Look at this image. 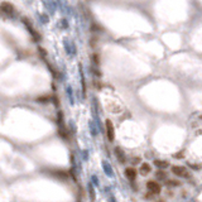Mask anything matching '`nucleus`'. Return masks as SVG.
Returning a JSON list of instances; mask_svg holds the SVG:
<instances>
[{
  "label": "nucleus",
  "mask_w": 202,
  "mask_h": 202,
  "mask_svg": "<svg viewBox=\"0 0 202 202\" xmlns=\"http://www.w3.org/2000/svg\"><path fill=\"white\" fill-rule=\"evenodd\" d=\"M172 172L179 177H185V178H189V172L187 171V168L182 167V166H173L172 167Z\"/></svg>",
  "instance_id": "nucleus-1"
},
{
  "label": "nucleus",
  "mask_w": 202,
  "mask_h": 202,
  "mask_svg": "<svg viewBox=\"0 0 202 202\" xmlns=\"http://www.w3.org/2000/svg\"><path fill=\"white\" fill-rule=\"evenodd\" d=\"M147 188L149 192L154 193V195H158L159 192H161V185H159L158 182H155V181H149V182L147 183Z\"/></svg>",
  "instance_id": "nucleus-2"
},
{
  "label": "nucleus",
  "mask_w": 202,
  "mask_h": 202,
  "mask_svg": "<svg viewBox=\"0 0 202 202\" xmlns=\"http://www.w3.org/2000/svg\"><path fill=\"white\" fill-rule=\"evenodd\" d=\"M106 134H108L109 140L112 142L114 138H115V130H114V124L110 119L106 120Z\"/></svg>",
  "instance_id": "nucleus-3"
},
{
  "label": "nucleus",
  "mask_w": 202,
  "mask_h": 202,
  "mask_svg": "<svg viewBox=\"0 0 202 202\" xmlns=\"http://www.w3.org/2000/svg\"><path fill=\"white\" fill-rule=\"evenodd\" d=\"M23 22H24V24L28 27V30H29L30 33H32V36H33L34 40H39V39H40V36H39V33H38V32H36V29L33 28V25H32V24L28 22V19H27V18H24V19H23Z\"/></svg>",
  "instance_id": "nucleus-4"
},
{
  "label": "nucleus",
  "mask_w": 202,
  "mask_h": 202,
  "mask_svg": "<svg viewBox=\"0 0 202 202\" xmlns=\"http://www.w3.org/2000/svg\"><path fill=\"white\" fill-rule=\"evenodd\" d=\"M0 9H2V12H4V13L8 14V15L13 14V12H14L13 5H12V4H9V3H5V2L0 4Z\"/></svg>",
  "instance_id": "nucleus-5"
},
{
  "label": "nucleus",
  "mask_w": 202,
  "mask_h": 202,
  "mask_svg": "<svg viewBox=\"0 0 202 202\" xmlns=\"http://www.w3.org/2000/svg\"><path fill=\"white\" fill-rule=\"evenodd\" d=\"M125 176L129 178L130 181H134L135 179V177H136V171L134 168H131V167H129V168H126L125 169Z\"/></svg>",
  "instance_id": "nucleus-6"
},
{
  "label": "nucleus",
  "mask_w": 202,
  "mask_h": 202,
  "mask_svg": "<svg viewBox=\"0 0 202 202\" xmlns=\"http://www.w3.org/2000/svg\"><path fill=\"white\" fill-rule=\"evenodd\" d=\"M154 164L161 168V169H164V168H168L169 167V163L167 161H159V159H157V161H154Z\"/></svg>",
  "instance_id": "nucleus-7"
},
{
  "label": "nucleus",
  "mask_w": 202,
  "mask_h": 202,
  "mask_svg": "<svg viewBox=\"0 0 202 202\" xmlns=\"http://www.w3.org/2000/svg\"><path fill=\"white\" fill-rule=\"evenodd\" d=\"M151 172V166L148 164V163H143L142 166H140V173L143 174V176H145V174H148Z\"/></svg>",
  "instance_id": "nucleus-8"
},
{
  "label": "nucleus",
  "mask_w": 202,
  "mask_h": 202,
  "mask_svg": "<svg viewBox=\"0 0 202 202\" xmlns=\"http://www.w3.org/2000/svg\"><path fill=\"white\" fill-rule=\"evenodd\" d=\"M115 153H116V155H118V158H119V162L124 163V162H125V158H124V154H121L120 148H116V149H115Z\"/></svg>",
  "instance_id": "nucleus-9"
},
{
  "label": "nucleus",
  "mask_w": 202,
  "mask_h": 202,
  "mask_svg": "<svg viewBox=\"0 0 202 202\" xmlns=\"http://www.w3.org/2000/svg\"><path fill=\"white\" fill-rule=\"evenodd\" d=\"M53 176L59 177V178H63V179H66V178L68 177V174H67V173H65V172H61V171H58V172H53Z\"/></svg>",
  "instance_id": "nucleus-10"
},
{
  "label": "nucleus",
  "mask_w": 202,
  "mask_h": 202,
  "mask_svg": "<svg viewBox=\"0 0 202 202\" xmlns=\"http://www.w3.org/2000/svg\"><path fill=\"white\" fill-rule=\"evenodd\" d=\"M49 100H52V96H49V95H48V96H39L37 99L38 102H48Z\"/></svg>",
  "instance_id": "nucleus-11"
},
{
  "label": "nucleus",
  "mask_w": 202,
  "mask_h": 202,
  "mask_svg": "<svg viewBox=\"0 0 202 202\" xmlns=\"http://www.w3.org/2000/svg\"><path fill=\"white\" fill-rule=\"evenodd\" d=\"M92 59H93V63H95L96 66L100 65V57H99L97 53H93V55H92Z\"/></svg>",
  "instance_id": "nucleus-12"
},
{
  "label": "nucleus",
  "mask_w": 202,
  "mask_h": 202,
  "mask_svg": "<svg viewBox=\"0 0 202 202\" xmlns=\"http://www.w3.org/2000/svg\"><path fill=\"white\" fill-rule=\"evenodd\" d=\"M167 177V174L163 172V171H158L157 172V178H159V179H164Z\"/></svg>",
  "instance_id": "nucleus-13"
},
{
  "label": "nucleus",
  "mask_w": 202,
  "mask_h": 202,
  "mask_svg": "<svg viewBox=\"0 0 202 202\" xmlns=\"http://www.w3.org/2000/svg\"><path fill=\"white\" fill-rule=\"evenodd\" d=\"M167 183H168L169 186H179V185H181V182H178V181H176V179H169Z\"/></svg>",
  "instance_id": "nucleus-14"
}]
</instances>
